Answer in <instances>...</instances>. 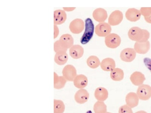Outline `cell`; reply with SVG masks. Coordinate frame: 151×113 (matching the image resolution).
<instances>
[{
  "label": "cell",
  "mask_w": 151,
  "mask_h": 113,
  "mask_svg": "<svg viewBox=\"0 0 151 113\" xmlns=\"http://www.w3.org/2000/svg\"><path fill=\"white\" fill-rule=\"evenodd\" d=\"M128 36L130 39L136 42H144L148 41L150 33L147 30L142 29L138 27L131 28L128 32Z\"/></svg>",
  "instance_id": "obj_1"
},
{
  "label": "cell",
  "mask_w": 151,
  "mask_h": 113,
  "mask_svg": "<svg viewBox=\"0 0 151 113\" xmlns=\"http://www.w3.org/2000/svg\"><path fill=\"white\" fill-rule=\"evenodd\" d=\"M94 26L91 19L87 18L85 21V30L81 38L80 42L83 45L87 44L92 38L94 33Z\"/></svg>",
  "instance_id": "obj_2"
},
{
  "label": "cell",
  "mask_w": 151,
  "mask_h": 113,
  "mask_svg": "<svg viewBox=\"0 0 151 113\" xmlns=\"http://www.w3.org/2000/svg\"><path fill=\"white\" fill-rule=\"evenodd\" d=\"M121 38L115 33H110L106 36L105 42L106 46L109 48L114 49L118 47L121 44Z\"/></svg>",
  "instance_id": "obj_3"
},
{
  "label": "cell",
  "mask_w": 151,
  "mask_h": 113,
  "mask_svg": "<svg viewBox=\"0 0 151 113\" xmlns=\"http://www.w3.org/2000/svg\"><path fill=\"white\" fill-rule=\"evenodd\" d=\"M111 25L106 22L101 23L95 27V32L97 36L101 37H106L111 33Z\"/></svg>",
  "instance_id": "obj_4"
},
{
  "label": "cell",
  "mask_w": 151,
  "mask_h": 113,
  "mask_svg": "<svg viewBox=\"0 0 151 113\" xmlns=\"http://www.w3.org/2000/svg\"><path fill=\"white\" fill-rule=\"evenodd\" d=\"M139 99L142 100H149L151 97V87L147 84H142L139 87L137 91Z\"/></svg>",
  "instance_id": "obj_5"
},
{
  "label": "cell",
  "mask_w": 151,
  "mask_h": 113,
  "mask_svg": "<svg viewBox=\"0 0 151 113\" xmlns=\"http://www.w3.org/2000/svg\"><path fill=\"white\" fill-rule=\"evenodd\" d=\"M85 24L83 20L76 19L70 24L69 29L71 33L74 34H79L84 29Z\"/></svg>",
  "instance_id": "obj_6"
},
{
  "label": "cell",
  "mask_w": 151,
  "mask_h": 113,
  "mask_svg": "<svg viewBox=\"0 0 151 113\" xmlns=\"http://www.w3.org/2000/svg\"><path fill=\"white\" fill-rule=\"evenodd\" d=\"M63 76L67 81H73L77 76L76 69L73 66L68 64L65 66L62 71Z\"/></svg>",
  "instance_id": "obj_7"
},
{
  "label": "cell",
  "mask_w": 151,
  "mask_h": 113,
  "mask_svg": "<svg viewBox=\"0 0 151 113\" xmlns=\"http://www.w3.org/2000/svg\"><path fill=\"white\" fill-rule=\"evenodd\" d=\"M137 55V52L134 49L127 48L121 52L120 57L122 61L126 62H131L134 60Z\"/></svg>",
  "instance_id": "obj_8"
},
{
  "label": "cell",
  "mask_w": 151,
  "mask_h": 113,
  "mask_svg": "<svg viewBox=\"0 0 151 113\" xmlns=\"http://www.w3.org/2000/svg\"><path fill=\"white\" fill-rule=\"evenodd\" d=\"M58 40L59 44L66 51H67V49H70L73 45V38L70 34H63Z\"/></svg>",
  "instance_id": "obj_9"
},
{
  "label": "cell",
  "mask_w": 151,
  "mask_h": 113,
  "mask_svg": "<svg viewBox=\"0 0 151 113\" xmlns=\"http://www.w3.org/2000/svg\"><path fill=\"white\" fill-rule=\"evenodd\" d=\"M123 19V14L119 10L113 11L109 16L108 23L111 26H116L119 25Z\"/></svg>",
  "instance_id": "obj_10"
},
{
  "label": "cell",
  "mask_w": 151,
  "mask_h": 113,
  "mask_svg": "<svg viewBox=\"0 0 151 113\" xmlns=\"http://www.w3.org/2000/svg\"><path fill=\"white\" fill-rule=\"evenodd\" d=\"M141 13L140 10L134 8H131L128 9L125 13V17L128 21L132 22H135L141 18Z\"/></svg>",
  "instance_id": "obj_11"
},
{
  "label": "cell",
  "mask_w": 151,
  "mask_h": 113,
  "mask_svg": "<svg viewBox=\"0 0 151 113\" xmlns=\"http://www.w3.org/2000/svg\"><path fill=\"white\" fill-rule=\"evenodd\" d=\"M93 17L96 21L100 23L104 22L107 18V11L102 8H98L94 11Z\"/></svg>",
  "instance_id": "obj_12"
},
{
  "label": "cell",
  "mask_w": 151,
  "mask_h": 113,
  "mask_svg": "<svg viewBox=\"0 0 151 113\" xmlns=\"http://www.w3.org/2000/svg\"><path fill=\"white\" fill-rule=\"evenodd\" d=\"M89 98V94L87 90L83 89L78 90L75 95L76 102L79 104L86 103L88 100Z\"/></svg>",
  "instance_id": "obj_13"
},
{
  "label": "cell",
  "mask_w": 151,
  "mask_h": 113,
  "mask_svg": "<svg viewBox=\"0 0 151 113\" xmlns=\"http://www.w3.org/2000/svg\"><path fill=\"white\" fill-rule=\"evenodd\" d=\"M150 43L149 41L146 42H136L134 45V49L137 53L139 54H145L150 49Z\"/></svg>",
  "instance_id": "obj_14"
},
{
  "label": "cell",
  "mask_w": 151,
  "mask_h": 113,
  "mask_svg": "<svg viewBox=\"0 0 151 113\" xmlns=\"http://www.w3.org/2000/svg\"><path fill=\"white\" fill-rule=\"evenodd\" d=\"M67 19V14L64 10L58 9L54 12V23L59 25L64 23Z\"/></svg>",
  "instance_id": "obj_15"
},
{
  "label": "cell",
  "mask_w": 151,
  "mask_h": 113,
  "mask_svg": "<svg viewBox=\"0 0 151 113\" xmlns=\"http://www.w3.org/2000/svg\"><path fill=\"white\" fill-rule=\"evenodd\" d=\"M69 53L70 56L72 58L75 59H79L83 56L84 49L80 45H73L70 48Z\"/></svg>",
  "instance_id": "obj_16"
},
{
  "label": "cell",
  "mask_w": 151,
  "mask_h": 113,
  "mask_svg": "<svg viewBox=\"0 0 151 113\" xmlns=\"http://www.w3.org/2000/svg\"><path fill=\"white\" fill-rule=\"evenodd\" d=\"M125 102L127 105L129 107L131 108H134L138 105L139 99L137 94L131 92L126 95Z\"/></svg>",
  "instance_id": "obj_17"
},
{
  "label": "cell",
  "mask_w": 151,
  "mask_h": 113,
  "mask_svg": "<svg viewBox=\"0 0 151 113\" xmlns=\"http://www.w3.org/2000/svg\"><path fill=\"white\" fill-rule=\"evenodd\" d=\"M130 80L134 85L140 86L143 84L145 80V78L144 74L138 71H136L131 75Z\"/></svg>",
  "instance_id": "obj_18"
},
{
  "label": "cell",
  "mask_w": 151,
  "mask_h": 113,
  "mask_svg": "<svg viewBox=\"0 0 151 113\" xmlns=\"http://www.w3.org/2000/svg\"><path fill=\"white\" fill-rule=\"evenodd\" d=\"M74 86L77 88L82 89L87 87L88 80L87 77L83 74L77 75L73 80Z\"/></svg>",
  "instance_id": "obj_19"
},
{
  "label": "cell",
  "mask_w": 151,
  "mask_h": 113,
  "mask_svg": "<svg viewBox=\"0 0 151 113\" xmlns=\"http://www.w3.org/2000/svg\"><path fill=\"white\" fill-rule=\"evenodd\" d=\"M101 68L105 71H111L116 67V63L114 59L107 58L102 60L100 64Z\"/></svg>",
  "instance_id": "obj_20"
},
{
  "label": "cell",
  "mask_w": 151,
  "mask_h": 113,
  "mask_svg": "<svg viewBox=\"0 0 151 113\" xmlns=\"http://www.w3.org/2000/svg\"><path fill=\"white\" fill-rule=\"evenodd\" d=\"M108 96V91L104 87H98L94 92V97L98 101H104L107 99Z\"/></svg>",
  "instance_id": "obj_21"
},
{
  "label": "cell",
  "mask_w": 151,
  "mask_h": 113,
  "mask_svg": "<svg viewBox=\"0 0 151 113\" xmlns=\"http://www.w3.org/2000/svg\"><path fill=\"white\" fill-rule=\"evenodd\" d=\"M67 81L63 76H59L56 73H54V87L56 89H61L65 86Z\"/></svg>",
  "instance_id": "obj_22"
},
{
  "label": "cell",
  "mask_w": 151,
  "mask_h": 113,
  "mask_svg": "<svg viewBox=\"0 0 151 113\" xmlns=\"http://www.w3.org/2000/svg\"><path fill=\"white\" fill-rule=\"evenodd\" d=\"M68 58L67 52H58L55 55L54 60L58 65H63L67 62Z\"/></svg>",
  "instance_id": "obj_23"
},
{
  "label": "cell",
  "mask_w": 151,
  "mask_h": 113,
  "mask_svg": "<svg viewBox=\"0 0 151 113\" xmlns=\"http://www.w3.org/2000/svg\"><path fill=\"white\" fill-rule=\"evenodd\" d=\"M124 72L122 69L119 68H115L110 73V77L112 80L114 81H121L124 79Z\"/></svg>",
  "instance_id": "obj_24"
},
{
  "label": "cell",
  "mask_w": 151,
  "mask_h": 113,
  "mask_svg": "<svg viewBox=\"0 0 151 113\" xmlns=\"http://www.w3.org/2000/svg\"><path fill=\"white\" fill-rule=\"evenodd\" d=\"M87 64L90 68L96 69L98 68L100 65L101 62L97 56H91L87 59Z\"/></svg>",
  "instance_id": "obj_25"
},
{
  "label": "cell",
  "mask_w": 151,
  "mask_h": 113,
  "mask_svg": "<svg viewBox=\"0 0 151 113\" xmlns=\"http://www.w3.org/2000/svg\"><path fill=\"white\" fill-rule=\"evenodd\" d=\"M94 111L95 113H106L107 107L103 102L98 101L94 104Z\"/></svg>",
  "instance_id": "obj_26"
},
{
  "label": "cell",
  "mask_w": 151,
  "mask_h": 113,
  "mask_svg": "<svg viewBox=\"0 0 151 113\" xmlns=\"http://www.w3.org/2000/svg\"><path fill=\"white\" fill-rule=\"evenodd\" d=\"M65 109V106L63 101L55 99L54 101V113H63Z\"/></svg>",
  "instance_id": "obj_27"
},
{
  "label": "cell",
  "mask_w": 151,
  "mask_h": 113,
  "mask_svg": "<svg viewBox=\"0 0 151 113\" xmlns=\"http://www.w3.org/2000/svg\"><path fill=\"white\" fill-rule=\"evenodd\" d=\"M119 113H133V112L131 107L127 105H124L120 107Z\"/></svg>",
  "instance_id": "obj_28"
},
{
  "label": "cell",
  "mask_w": 151,
  "mask_h": 113,
  "mask_svg": "<svg viewBox=\"0 0 151 113\" xmlns=\"http://www.w3.org/2000/svg\"><path fill=\"white\" fill-rule=\"evenodd\" d=\"M140 11L144 17H148L151 14V8H141Z\"/></svg>",
  "instance_id": "obj_29"
},
{
  "label": "cell",
  "mask_w": 151,
  "mask_h": 113,
  "mask_svg": "<svg viewBox=\"0 0 151 113\" xmlns=\"http://www.w3.org/2000/svg\"><path fill=\"white\" fill-rule=\"evenodd\" d=\"M144 62L147 68L151 72V59L149 58H145L144 59Z\"/></svg>",
  "instance_id": "obj_30"
},
{
  "label": "cell",
  "mask_w": 151,
  "mask_h": 113,
  "mask_svg": "<svg viewBox=\"0 0 151 113\" xmlns=\"http://www.w3.org/2000/svg\"><path fill=\"white\" fill-rule=\"evenodd\" d=\"M54 39H56L59 35V29L58 27L56 25H54Z\"/></svg>",
  "instance_id": "obj_31"
},
{
  "label": "cell",
  "mask_w": 151,
  "mask_h": 113,
  "mask_svg": "<svg viewBox=\"0 0 151 113\" xmlns=\"http://www.w3.org/2000/svg\"><path fill=\"white\" fill-rule=\"evenodd\" d=\"M76 8H63V9H64V11L67 12L73 11Z\"/></svg>",
  "instance_id": "obj_32"
},
{
  "label": "cell",
  "mask_w": 151,
  "mask_h": 113,
  "mask_svg": "<svg viewBox=\"0 0 151 113\" xmlns=\"http://www.w3.org/2000/svg\"><path fill=\"white\" fill-rule=\"evenodd\" d=\"M145 21L148 23L151 24V14L149 16L144 17Z\"/></svg>",
  "instance_id": "obj_33"
},
{
  "label": "cell",
  "mask_w": 151,
  "mask_h": 113,
  "mask_svg": "<svg viewBox=\"0 0 151 113\" xmlns=\"http://www.w3.org/2000/svg\"><path fill=\"white\" fill-rule=\"evenodd\" d=\"M135 113H147L146 112L143 111H140L137 112Z\"/></svg>",
  "instance_id": "obj_34"
},
{
  "label": "cell",
  "mask_w": 151,
  "mask_h": 113,
  "mask_svg": "<svg viewBox=\"0 0 151 113\" xmlns=\"http://www.w3.org/2000/svg\"><path fill=\"white\" fill-rule=\"evenodd\" d=\"M106 113H111L109 112H106Z\"/></svg>",
  "instance_id": "obj_35"
}]
</instances>
